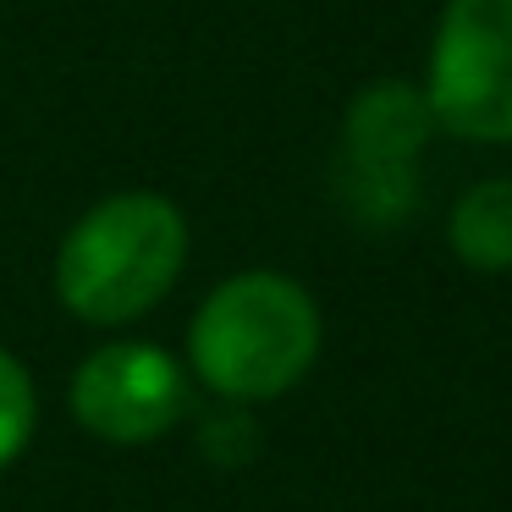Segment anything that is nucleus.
Segmentation results:
<instances>
[{
	"mask_svg": "<svg viewBox=\"0 0 512 512\" xmlns=\"http://www.w3.org/2000/svg\"><path fill=\"white\" fill-rule=\"evenodd\" d=\"M193 375L232 402L292 391L320 358V309L281 270H243L199 303L188 325Z\"/></svg>",
	"mask_w": 512,
	"mask_h": 512,
	"instance_id": "1",
	"label": "nucleus"
},
{
	"mask_svg": "<svg viewBox=\"0 0 512 512\" xmlns=\"http://www.w3.org/2000/svg\"><path fill=\"white\" fill-rule=\"evenodd\" d=\"M188 265V221L160 193H111L67 232L56 254V292L89 325H127L149 314Z\"/></svg>",
	"mask_w": 512,
	"mask_h": 512,
	"instance_id": "2",
	"label": "nucleus"
},
{
	"mask_svg": "<svg viewBox=\"0 0 512 512\" xmlns=\"http://www.w3.org/2000/svg\"><path fill=\"white\" fill-rule=\"evenodd\" d=\"M424 100L446 133L512 144V0H446Z\"/></svg>",
	"mask_w": 512,
	"mask_h": 512,
	"instance_id": "3",
	"label": "nucleus"
},
{
	"mask_svg": "<svg viewBox=\"0 0 512 512\" xmlns=\"http://www.w3.org/2000/svg\"><path fill=\"white\" fill-rule=\"evenodd\" d=\"M435 133V111L413 83H369L342 122V188L369 226L408 221L419 199V149Z\"/></svg>",
	"mask_w": 512,
	"mask_h": 512,
	"instance_id": "4",
	"label": "nucleus"
},
{
	"mask_svg": "<svg viewBox=\"0 0 512 512\" xmlns=\"http://www.w3.org/2000/svg\"><path fill=\"white\" fill-rule=\"evenodd\" d=\"M188 408V375L155 342H111L72 375V419L111 446L160 441Z\"/></svg>",
	"mask_w": 512,
	"mask_h": 512,
	"instance_id": "5",
	"label": "nucleus"
},
{
	"mask_svg": "<svg viewBox=\"0 0 512 512\" xmlns=\"http://www.w3.org/2000/svg\"><path fill=\"white\" fill-rule=\"evenodd\" d=\"M446 237H452V254L468 270H485V276L512 270V177H490L479 188H468L452 204Z\"/></svg>",
	"mask_w": 512,
	"mask_h": 512,
	"instance_id": "6",
	"label": "nucleus"
},
{
	"mask_svg": "<svg viewBox=\"0 0 512 512\" xmlns=\"http://www.w3.org/2000/svg\"><path fill=\"white\" fill-rule=\"evenodd\" d=\"M39 424V397H34V375L23 369V358H12L0 347V468H12L28 452Z\"/></svg>",
	"mask_w": 512,
	"mask_h": 512,
	"instance_id": "7",
	"label": "nucleus"
}]
</instances>
